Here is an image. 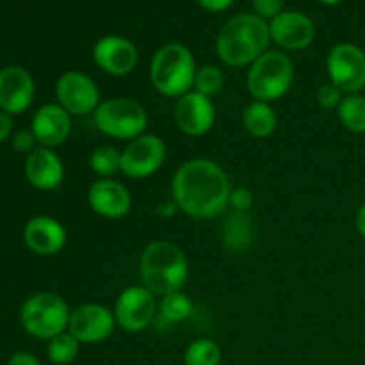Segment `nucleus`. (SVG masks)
Instances as JSON below:
<instances>
[{
	"mask_svg": "<svg viewBox=\"0 0 365 365\" xmlns=\"http://www.w3.org/2000/svg\"><path fill=\"white\" fill-rule=\"evenodd\" d=\"M95 125L102 134L114 139H132L145 134L148 125L145 107L132 98L116 96V98L102 100L93 113Z\"/></svg>",
	"mask_w": 365,
	"mask_h": 365,
	"instance_id": "7",
	"label": "nucleus"
},
{
	"mask_svg": "<svg viewBox=\"0 0 365 365\" xmlns=\"http://www.w3.org/2000/svg\"><path fill=\"white\" fill-rule=\"evenodd\" d=\"M198 4L210 13H221V11L228 9L234 4V0H198Z\"/></svg>",
	"mask_w": 365,
	"mask_h": 365,
	"instance_id": "34",
	"label": "nucleus"
},
{
	"mask_svg": "<svg viewBox=\"0 0 365 365\" xmlns=\"http://www.w3.org/2000/svg\"><path fill=\"white\" fill-rule=\"evenodd\" d=\"M321 4H324V6H337V4H341L342 0H319Z\"/></svg>",
	"mask_w": 365,
	"mask_h": 365,
	"instance_id": "38",
	"label": "nucleus"
},
{
	"mask_svg": "<svg viewBox=\"0 0 365 365\" xmlns=\"http://www.w3.org/2000/svg\"><path fill=\"white\" fill-rule=\"evenodd\" d=\"M327 71L342 93H360L365 88V52L353 43H339L328 52Z\"/></svg>",
	"mask_w": 365,
	"mask_h": 365,
	"instance_id": "8",
	"label": "nucleus"
},
{
	"mask_svg": "<svg viewBox=\"0 0 365 365\" xmlns=\"http://www.w3.org/2000/svg\"><path fill=\"white\" fill-rule=\"evenodd\" d=\"M223 84H225L223 71H221L217 66H214V64H205V66H200L198 71H196L195 86H192V89L198 91L200 95L212 98L214 95H217V93L221 91Z\"/></svg>",
	"mask_w": 365,
	"mask_h": 365,
	"instance_id": "28",
	"label": "nucleus"
},
{
	"mask_svg": "<svg viewBox=\"0 0 365 365\" xmlns=\"http://www.w3.org/2000/svg\"><path fill=\"white\" fill-rule=\"evenodd\" d=\"M56 96L59 106L73 116L95 113L100 100V91L91 77L82 71H66L56 84Z\"/></svg>",
	"mask_w": 365,
	"mask_h": 365,
	"instance_id": "11",
	"label": "nucleus"
},
{
	"mask_svg": "<svg viewBox=\"0 0 365 365\" xmlns=\"http://www.w3.org/2000/svg\"><path fill=\"white\" fill-rule=\"evenodd\" d=\"M78 349H81V342L70 331H64L50 339L46 346V356L53 365H70L78 356Z\"/></svg>",
	"mask_w": 365,
	"mask_h": 365,
	"instance_id": "24",
	"label": "nucleus"
},
{
	"mask_svg": "<svg viewBox=\"0 0 365 365\" xmlns=\"http://www.w3.org/2000/svg\"><path fill=\"white\" fill-rule=\"evenodd\" d=\"M339 120L355 134H365V96L360 93L346 95L337 109Z\"/></svg>",
	"mask_w": 365,
	"mask_h": 365,
	"instance_id": "23",
	"label": "nucleus"
},
{
	"mask_svg": "<svg viewBox=\"0 0 365 365\" xmlns=\"http://www.w3.org/2000/svg\"><path fill=\"white\" fill-rule=\"evenodd\" d=\"M116 328L114 314L98 303H86L71 310L68 331L81 344H98L107 341Z\"/></svg>",
	"mask_w": 365,
	"mask_h": 365,
	"instance_id": "12",
	"label": "nucleus"
},
{
	"mask_svg": "<svg viewBox=\"0 0 365 365\" xmlns=\"http://www.w3.org/2000/svg\"><path fill=\"white\" fill-rule=\"evenodd\" d=\"M155 294L145 285H132L121 291L113 310L116 327L128 334H139L146 330L155 319Z\"/></svg>",
	"mask_w": 365,
	"mask_h": 365,
	"instance_id": "9",
	"label": "nucleus"
},
{
	"mask_svg": "<svg viewBox=\"0 0 365 365\" xmlns=\"http://www.w3.org/2000/svg\"><path fill=\"white\" fill-rule=\"evenodd\" d=\"M157 212H159L163 217L175 216V212H178V205H177V203H175V200L171 198V203L170 202L160 203V205L157 207Z\"/></svg>",
	"mask_w": 365,
	"mask_h": 365,
	"instance_id": "36",
	"label": "nucleus"
},
{
	"mask_svg": "<svg viewBox=\"0 0 365 365\" xmlns=\"http://www.w3.org/2000/svg\"><path fill=\"white\" fill-rule=\"evenodd\" d=\"M6 365H41V362L34 355H31V353L16 351L9 356Z\"/></svg>",
	"mask_w": 365,
	"mask_h": 365,
	"instance_id": "33",
	"label": "nucleus"
},
{
	"mask_svg": "<svg viewBox=\"0 0 365 365\" xmlns=\"http://www.w3.org/2000/svg\"><path fill=\"white\" fill-rule=\"evenodd\" d=\"M342 98H344V93H342L337 86L331 84V82L330 84H323L319 89H317L316 100L317 103H319L321 109H327V110L339 109Z\"/></svg>",
	"mask_w": 365,
	"mask_h": 365,
	"instance_id": "29",
	"label": "nucleus"
},
{
	"mask_svg": "<svg viewBox=\"0 0 365 365\" xmlns=\"http://www.w3.org/2000/svg\"><path fill=\"white\" fill-rule=\"evenodd\" d=\"M25 178L38 191H53L63 184V160L52 148L39 146L25 159Z\"/></svg>",
	"mask_w": 365,
	"mask_h": 365,
	"instance_id": "20",
	"label": "nucleus"
},
{
	"mask_svg": "<svg viewBox=\"0 0 365 365\" xmlns=\"http://www.w3.org/2000/svg\"><path fill=\"white\" fill-rule=\"evenodd\" d=\"M185 365H220L221 348L212 339H196L184 353Z\"/></svg>",
	"mask_w": 365,
	"mask_h": 365,
	"instance_id": "27",
	"label": "nucleus"
},
{
	"mask_svg": "<svg viewBox=\"0 0 365 365\" xmlns=\"http://www.w3.org/2000/svg\"><path fill=\"white\" fill-rule=\"evenodd\" d=\"M269 25L255 13L237 14L221 27L216 38L217 57L227 66H252L269 46Z\"/></svg>",
	"mask_w": 365,
	"mask_h": 365,
	"instance_id": "2",
	"label": "nucleus"
},
{
	"mask_svg": "<svg viewBox=\"0 0 365 365\" xmlns=\"http://www.w3.org/2000/svg\"><path fill=\"white\" fill-rule=\"evenodd\" d=\"M70 309L61 296L53 292H38L24 302L20 309V324L31 337L50 341L68 331Z\"/></svg>",
	"mask_w": 365,
	"mask_h": 365,
	"instance_id": "6",
	"label": "nucleus"
},
{
	"mask_svg": "<svg viewBox=\"0 0 365 365\" xmlns=\"http://www.w3.org/2000/svg\"><path fill=\"white\" fill-rule=\"evenodd\" d=\"M139 274L148 291L166 296L182 291L189 277V264L177 245L170 241H153L143 252Z\"/></svg>",
	"mask_w": 365,
	"mask_h": 365,
	"instance_id": "3",
	"label": "nucleus"
},
{
	"mask_svg": "<svg viewBox=\"0 0 365 365\" xmlns=\"http://www.w3.org/2000/svg\"><path fill=\"white\" fill-rule=\"evenodd\" d=\"M31 130L39 146L53 150L70 138L71 114L59 103H45L32 116Z\"/></svg>",
	"mask_w": 365,
	"mask_h": 365,
	"instance_id": "17",
	"label": "nucleus"
},
{
	"mask_svg": "<svg viewBox=\"0 0 365 365\" xmlns=\"http://www.w3.org/2000/svg\"><path fill=\"white\" fill-rule=\"evenodd\" d=\"M228 207H232L234 212H250V209L253 207V192L246 187L232 189Z\"/></svg>",
	"mask_w": 365,
	"mask_h": 365,
	"instance_id": "30",
	"label": "nucleus"
},
{
	"mask_svg": "<svg viewBox=\"0 0 365 365\" xmlns=\"http://www.w3.org/2000/svg\"><path fill=\"white\" fill-rule=\"evenodd\" d=\"M230 180L223 168L209 159L182 164L171 180V198L178 210L195 220H212L230 203Z\"/></svg>",
	"mask_w": 365,
	"mask_h": 365,
	"instance_id": "1",
	"label": "nucleus"
},
{
	"mask_svg": "<svg viewBox=\"0 0 365 365\" xmlns=\"http://www.w3.org/2000/svg\"><path fill=\"white\" fill-rule=\"evenodd\" d=\"M159 314L168 323H182L192 314V302L182 291L170 292L160 299Z\"/></svg>",
	"mask_w": 365,
	"mask_h": 365,
	"instance_id": "26",
	"label": "nucleus"
},
{
	"mask_svg": "<svg viewBox=\"0 0 365 365\" xmlns=\"http://www.w3.org/2000/svg\"><path fill=\"white\" fill-rule=\"evenodd\" d=\"M196 71V61L189 48L180 43H170L153 56L150 64V81L160 95L180 98L185 93L192 91Z\"/></svg>",
	"mask_w": 365,
	"mask_h": 365,
	"instance_id": "4",
	"label": "nucleus"
},
{
	"mask_svg": "<svg viewBox=\"0 0 365 365\" xmlns=\"http://www.w3.org/2000/svg\"><path fill=\"white\" fill-rule=\"evenodd\" d=\"M89 168L102 178H110L121 171V152L114 146H98L89 155Z\"/></svg>",
	"mask_w": 365,
	"mask_h": 365,
	"instance_id": "25",
	"label": "nucleus"
},
{
	"mask_svg": "<svg viewBox=\"0 0 365 365\" xmlns=\"http://www.w3.org/2000/svg\"><path fill=\"white\" fill-rule=\"evenodd\" d=\"M294 82V64L278 50H267L250 66L246 84L250 95L259 102H274L287 95Z\"/></svg>",
	"mask_w": 365,
	"mask_h": 365,
	"instance_id": "5",
	"label": "nucleus"
},
{
	"mask_svg": "<svg viewBox=\"0 0 365 365\" xmlns=\"http://www.w3.org/2000/svg\"><path fill=\"white\" fill-rule=\"evenodd\" d=\"M253 9L257 16L273 20L282 13V0H253Z\"/></svg>",
	"mask_w": 365,
	"mask_h": 365,
	"instance_id": "32",
	"label": "nucleus"
},
{
	"mask_svg": "<svg viewBox=\"0 0 365 365\" xmlns=\"http://www.w3.org/2000/svg\"><path fill=\"white\" fill-rule=\"evenodd\" d=\"M356 230L365 239V202L359 209V212H356Z\"/></svg>",
	"mask_w": 365,
	"mask_h": 365,
	"instance_id": "37",
	"label": "nucleus"
},
{
	"mask_svg": "<svg viewBox=\"0 0 365 365\" xmlns=\"http://www.w3.org/2000/svg\"><path fill=\"white\" fill-rule=\"evenodd\" d=\"M166 160V145L159 135L143 134L132 139L121 152V173L128 178L152 177Z\"/></svg>",
	"mask_w": 365,
	"mask_h": 365,
	"instance_id": "10",
	"label": "nucleus"
},
{
	"mask_svg": "<svg viewBox=\"0 0 365 365\" xmlns=\"http://www.w3.org/2000/svg\"><path fill=\"white\" fill-rule=\"evenodd\" d=\"M139 59L134 43L121 36H103L93 46V61L107 75L123 77L135 68Z\"/></svg>",
	"mask_w": 365,
	"mask_h": 365,
	"instance_id": "13",
	"label": "nucleus"
},
{
	"mask_svg": "<svg viewBox=\"0 0 365 365\" xmlns=\"http://www.w3.org/2000/svg\"><path fill=\"white\" fill-rule=\"evenodd\" d=\"M36 95L32 75L21 66H6L0 70V110L18 116L31 107Z\"/></svg>",
	"mask_w": 365,
	"mask_h": 365,
	"instance_id": "14",
	"label": "nucleus"
},
{
	"mask_svg": "<svg viewBox=\"0 0 365 365\" xmlns=\"http://www.w3.org/2000/svg\"><path fill=\"white\" fill-rule=\"evenodd\" d=\"M88 202L93 212L106 220H121L130 212V191L113 178L96 180L88 191Z\"/></svg>",
	"mask_w": 365,
	"mask_h": 365,
	"instance_id": "18",
	"label": "nucleus"
},
{
	"mask_svg": "<svg viewBox=\"0 0 365 365\" xmlns=\"http://www.w3.org/2000/svg\"><path fill=\"white\" fill-rule=\"evenodd\" d=\"M13 148L16 150L18 153H24V155H29L36 150V135L32 134V130H18L16 134L13 135Z\"/></svg>",
	"mask_w": 365,
	"mask_h": 365,
	"instance_id": "31",
	"label": "nucleus"
},
{
	"mask_svg": "<svg viewBox=\"0 0 365 365\" xmlns=\"http://www.w3.org/2000/svg\"><path fill=\"white\" fill-rule=\"evenodd\" d=\"M269 36L285 50H303L316 38L314 21L298 11H282L269 21Z\"/></svg>",
	"mask_w": 365,
	"mask_h": 365,
	"instance_id": "16",
	"label": "nucleus"
},
{
	"mask_svg": "<svg viewBox=\"0 0 365 365\" xmlns=\"http://www.w3.org/2000/svg\"><path fill=\"white\" fill-rule=\"evenodd\" d=\"M24 241L36 255H57L66 246V230L56 217L36 216L25 225Z\"/></svg>",
	"mask_w": 365,
	"mask_h": 365,
	"instance_id": "19",
	"label": "nucleus"
},
{
	"mask_svg": "<svg viewBox=\"0 0 365 365\" xmlns=\"http://www.w3.org/2000/svg\"><path fill=\"white\" fill-rule=\"evenodd\" d=\"M242 123H245V128L250 135L264 139L269 138L277 130L278 118L269 103L253 100L242 113Z\"/></svg>",
	"mask_w": 365,
	"mask_h": 365,
	"instance_id": "22",
	"label": "nucleus"
},
{
	"mask_svg": "<svg viewBox=\"0 0 365 365\" xmlns=\"http://www.w3.org/2000/svg\"><path fill=\"white\" fill-rule=\"evenodd\" d=\"M255 228L248 212H230L221 227V241L232 252H245L252 246Z\"/></svg>",
	"mask_w": 365,
	"mask_h": 365,
	"instance_id": "21",
	"label": "nucleus"
},
{
	"mask_svg": "<svg viewBox=\"0 0 365 365\" xmlns=\"http://www.w3.org/2000/svg\"><path fill=\"white\" fill-rule=\"evenodd\" d=\"M11 130H13V120H11L9 114L0 110V145L9 138Z\"/></svg>",
	"mask_w": 365,
	"mask_h": 365,
	"instance_id": "35",
	"label": "nucleus"
},
{
	"mask_svg": "<svg viewBox=\"0 0 365 365\" xmlns=\"http://www.w3.org/2000/svg\"><path fill=\"white\" fill-rule=\"evenodd\" d=\"M175 121L184 134L200 138L205 135L216 121V107L209 96L200 95L198 91H189L177 98L175 106Z\"/></svg>",
	"mask_w": 365,
	"mask_h": 365,
	"instance_id": "15",
	"label": "nucleus"
}]
</instances>
